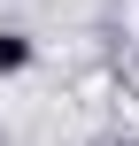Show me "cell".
<instances>
[{
	"label": "cell",
	"mask_w": 139,
	"mask_h": 146,
	"mask_svg": "<svg viewBox=\"0 0 139 146\" xmlns=\"http://www.w3.org/2000/svg\"><path fill=\"white\" fill-rule=\"evenodd\" d=\"M124 146H139V139H124Z\"/></svg>",
	"instance_id": "2"
},
{
	"label": "cell",
	"mask_w": 139,
	"mask_h": 146,
	"mask_svg": "<svg viewBox=\"0 0 139 146\" xmlns=\"http://www.w3.org/2000/svg\"><path fill=\"white\" fill-rule=\"evenodd\" d=\"M39 62V46H31V31H0V77H23Z\"/></svg>",
	"instance_id": "1"
}]
</instances>
